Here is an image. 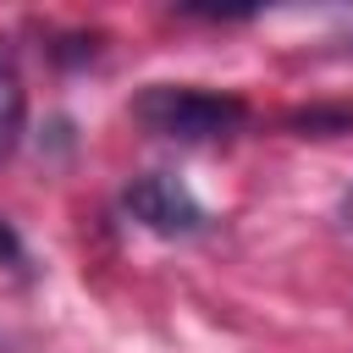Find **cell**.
<instances>
[{
  "instance_id": "cell-4",
  "label": "cell",
  "mask_w": 353,
  "mask_h": 353,
  "mask_svg": "<svg viewBox=\"0 0 353 353\" xmlns=\"http://www.w3.org/2000/svg\"><path fill=\"white\" fill-rule=\"evenodd\" d=\"M17 254H22V243H17V232L0 221V259H17Z\"/></svg>"
},
{
  "instance_id": "cell-2",
  "label": "cell",
  "mask_w": 353,
  "mask_h": 353,
  "mask_svg": "<svg viewBox=\"0 0 353 353\" xmlns=\"http://www.w3.org/2000/svg\"><path fill=\"white\" fill-rule=\"evenodd\" d=\"M121 204L132 210V221H143V226L160 232V237H188V232L204 226V204H199L176 176H165V171L138 176V182L121 193Z\"/></svg>"
},
{
  "instance_id": "cell-3",
  "label": "cell",
  "mask_w": 353,
  "mask_h": 353,
  "mask_svg": "<svg viewBox=\"0 0 353 353\" xmlns=\"http://www.w3.org/2000/svg\"><path fill=\"white\" fill-rule=\"evenodd\" d=\"M22 116H28V94H22V77H17L11 55L0 50V160L17 149V138H22Z\"/></svg>"
},
{
  "instance_id": "cell-5",
  "label": "cell",
  "mask_w": 353,
  "mask_h": 353,
  "mask_svg": "<svg viewBox=\"0 0 353 353\" xmlns=\"http://www.w3.org/2000/svg\"><path fill=\"white\" fill-rule=\"evenodd\" d=\"M347 226H353V204H347Z\"/></svg>"
},
{
  "instance_id": "cell-1",
  "label": "cell",
  "mask_w": 353,
  "mask_h": 353,
  "mask_svg": "<svg viewBox=\"0 0 353 353\" xmlns=\"http://www.w3.org/2000/svg\"><path fill=\"white\" fill-rule=\"evenodd\" d=\"M132 116L143 132L154 138H176V143H210L243 127L248 105L237 94H215V88H193V83H149L132 99Z\"/></svg>"
}]
</instances>
